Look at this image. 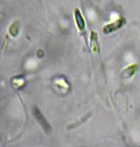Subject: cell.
<instances>
[{
	"mask_svg": "<svg viewBox=\"0 0 140 147\" xmlns=\"http://www.w3.org/2000/svg\"><path fill=\"white\" fill-rule=\"evenodd\" d=\"M124 23H125V20L123 19V18H121V19H119V20H117L116 22L112 23V24H110L106 25L105 27L103 28V32H104L105 34L112 33V32L117 30V29L121 28V27L123 25Z\"/></svg>",
	"mask_w": 140,
	"mask_h": 147,
	"instance_id": "cell-1",
	"label": "cell"
},
{
	"mask_svg": "<svg viewBox=\"0 0 140 147\" xmlns=\"http://www.w3.org/2000/svg\"><path fill=\"white\" fill-rule=\"evenodd\" d=\"M34 114H35V117L36 118V119L40 122V125H42V127H43L46 131H50V125H48L46 120L45 119V118L43 117V115H42L41 113L39 111V109H38L37 108L34 109Z\"/></svg>",
	"mask_w": 140,
	"mask_h": 147,
	"instance_id": "cell-2",
	"label": "cell"
},
{
	"mask_svg": "<svg viewBox=\"0 0 140 147\" xmlns=\"http://www.w3.org/2000/svg\"><path fill=\"white\" fill-rule=\"evenodd\" d=\"M75 19H76V23L78 29L81 31L84 30H85V21H84V19L82 17L81 12L78 9H76L75 10Z\"/></svg>",
	"mask_w": 140,
	"mask_h": 147,
	"instance_id": "cell-3",
	"label": "cell"
}]
</instances>
